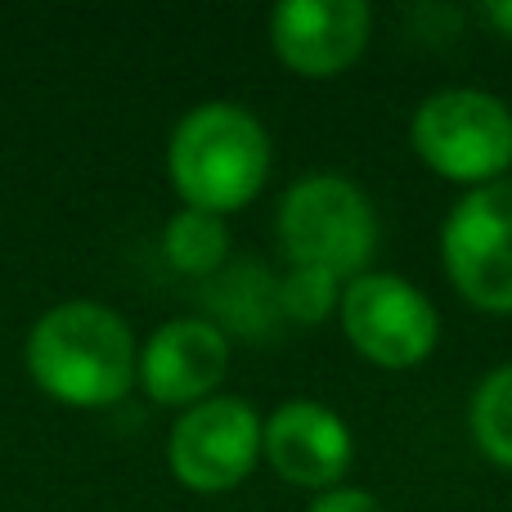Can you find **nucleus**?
<instances>
[{
  "label": "nucleus",
  "mask_w": 512,
  "mask_h": 512,
  "mask_svg": "<svg viewBox=\"0 0 512 512\" xmlns=\"http://www.w3.org/2000/svg\"><path fill=\"white\" fill-rule=\"evenodd\" d=\"M27 369L54 400L99 409L131 391L140 355L117 310L99 301H63L36 319L27 337Z\"/></svg>",
  "instance_id": "f257e3e1"
},
{
  "label": "nucleus",
  "mask_w": 512,
  "mask_h": 512,
  "mask_svg": "<svg viewBox=\"0 0 512 512\" xmlns=\"http://www.w3.org/2000/svg\"><path fill=\"white\" fill-rule=\"evenodd\" d=\"M167 171L185 207L198 212H239L261 194L270 176V135L243 104L212 99L189 108L167 144Z\"/></svg>",
  "instance_id": "f03ea898"
},
{
  "label": "nucleus",
  "mask_w": 512,
  "mask_h": 512,
  "mask_svg": "<svg viewBox=\"0 0 512 512\" xmlns=\"http://www.w3.org/2000/svg\"><path fill=\"white\" fill-rule=\"evenodd\" d=\"M279 243L292 265L351 283L378 248V216L355 180L337 171L301 176L279 203Z\"/></svg>",
  "instance_id": "7ed1b4c3"
},
{
  "label": "nucleus",
  "mask_w": 512,
  "mask_h": 512,
  "mask_svg": "<svg viewBox=\"0 0 512 512\" xmlns=\"http://www.w3.org/2000/svg\"><path fill=\"white\" fill-rule=\"evenodd\" d=\"M409 140L436 176L468 189L495 185L512 167V108L490 90H436L418 104Z\"/></svg>",
  "instance_id": "20e7f679"
},
{
  "label": "nucleus",
  "mask_w": 512,
  "mask_h": 512,
  "mask_svg": "<svg viewBox=\"0 0 512 512\" xmlns=\"http://www.w3.org/2000/svg\"><path fill=\"white\" fill-rule=\"evenodd\" d=\"M342 333L378 369H418L441 342V315L409 279L387 270H364L337 301Z\"/></svg>",
  "instance_id": "39448f33"
},
{
  "label": "nucleus",
  "mask_w": 512,
  "mask_h": 512,
  "mask_svg": "<svg viewBox=\"0 0 512 512\" xmlns=\"http://www.w3.org/2000/svg\"><path fill=\"white\" fill-rule=\"evenodd\" d=\"M441 265L459 297L490 315L512 310V180L468 189L441 225Z\"/></svg>",
  "instance_id": "423d86ee"
},
{
  "label": "nucleus",
  "mask_w": 512,
  "mask_h": 512,
  "mask_svg": "<svg viewBox=\"0 0 512 512\" xmlns=\"http://www.w3.org/2000/svg\"><path fill=\"white\" fill-rule=\"evenodd\" d=\"M167 459L189 490L216 495L239 486L261 459V414L239 396L198 400L171 427Z\"/></svg>",
  "instance_id": "0eeeda50"
},
{
  "label": "nucleus",
  "mask_w": 512,
  "mask_h": 512,
  "mask_svg": "<svg viewBox=\"0 0 512 512\" xmlns=\"http://www.w3.org/2000/svg\"><path fill=\"white\" fill-rule=\"evenodd\" d=\"M261 454L283 481L306 490H337L355 459V436L337 409L319 400H288L261 423Z\"/></svg>",
  "instance_id": "6e6552de"
},
{
  "label": "nucleus",
  "mask_w": 512,
  "mask_h": 512,
  "mask_svg": "<svg viewBox=\"0 0 512 512\" xmlns=\"http://www.w3.org/2000/svg\"><path fill=\"white\" fill-rule=\"evenodd\" d=\"M270 45L297 77H337L369 45V5L360 0H283L270 9Z\"/></svg>",
  "instance_id": "1a4fd4ad"
},
{
  "label": "nucleus",
  "mask_w": 512,
  "mask_h": 512,
  "mask_svg": "<svg viewBox=\"0 0 512 512\" xmlns=\"http://www.w3.org/2000/svg\"><path fill=\"white\" fill-rule=\"evenodd\" d=\"M230 369V337L212 319H171L144 342L140 382L158 405H198Z\"/></svg>",
  "instance_id": "9d476101"
},
{
  "label": "nucleus",
  "mask_w": 512,
  "mask_h": 512,
  "mask_svg": "<svg viewBox=\"0 0 512 512\" xmlns=\"http://www.w3.org/2000/svg\"><path fill=\"white\" fill-rule=\"evenodd\" d=\"M162 256L176 265L180 274H216L230 256V225L225 216L198 212V207H180L162 230Z\"/></svg>",
  "instance_id": "9b49d317"
},
{
  "label": "nucleus",
  "mask_w": 512,
  "mask_h": 512,
  "mask_svg": "<svg viewBox=\"0 0 512 512\" xmlns=\"http://www.w3.org/2000/svg\"><path fill=\"white\" fill-rule=\"evenodd\" d=\"M468 427L472 441L481 445V454L512 472V360L490 369L477 382L468 405Z\"/></svg>",
  "instance_id": "f8f14e48"
},
{
  "label": "nucleus",
  "mask_w": 512,
  "mask_h": 512,
  "mask_svg": "<svg viewBox=\"0 0 512 512\" xmlns=\"http://www.w3.org/2000/svg\"><path fill=\"white\" fill-rule=\"evenodd\" d=\"M342 279L324 270H310V265H292L288 274L279 279V310L297 324H324L328 315L337 310L342 301Z\"/></svg>",
  "instance_id": "ddd939ff"
},
{
  "label": "nucleus",
  "mask_w": 512,
  "mask_h": 512,
  "mask_svg": "<svg viewBox=\"0 0 512 512\" xmlns=\"http://www.w3.org/2000/svg\"><path fill=\"white\" fill-rule=\"evenodd\" d=\"M306 512H387L369 490H355V486H337V490H324Z\"/></svg>",
  "instance_id": "4468645a"
},
{
  "label": "nucleus",
  "mask_w": 512,
  "mask_h": 512,
  "mask_svg": "<svg viewBox=\"0 0 512 512\" xmlns=\"http://www.w3.org/2000/svg\"><path fill=\"white\" fill-rule=\"evenodd\" d=\"M486 18L499 27L504 36H512V0H495V5H486Z\"/></svg>",
  "instance_id": "2eb2a0df"
}]
</instances>
